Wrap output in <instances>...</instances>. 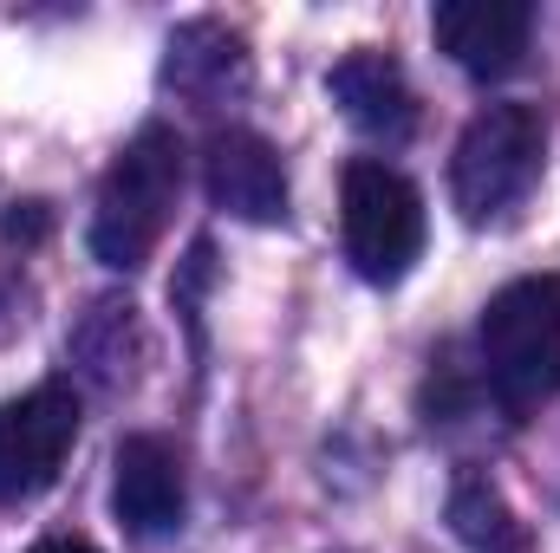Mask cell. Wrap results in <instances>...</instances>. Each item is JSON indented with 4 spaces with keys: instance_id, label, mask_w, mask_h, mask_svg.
<instances>
[{
    "instance_id": "5b68a950",
    "label": "cell",
    "mask_w": 560,
    "mask_h": 553,
    "mask_svg": "<svg viewBox=\"0 0 560 553\" xmlns=\"http://www.w3.org/2000/svg\"><path fill=\"white\" fill-rule=\"evenodd\" d=\"M79 443V391L33 385L0 404V502H33L59 482Z\"/></svg>"
},
{
    "instance_id": "52a82bcc",
    "label": "cell",
    "mask_w": 560,
    "mask_h": 553,
    "mask_svg": "<svg viewBox=\"0 0 560 553\" xmlns=\"http://www.w3.org/2000/svg\"><path fill=\"white\" fill-rule=\"evenodd\" d=\"M430 33L450 52V66H463L469 79H502L522 66V52L535 39V7H522V0H443L430 13Z\"/></svg>"
},
{
    "instance_id": "7a4b0ae2",
    "label": "cell",
    "mask_w": 560,
    "mask_h": 553,
    "mask_svg": "<svg viewBox=\"0 0 560 553\" xmlns=\"http://www.w3.org/2000/svg\"><path fill=\"white\" fill-rule=\"evenodd\" d=\"M176 196H183V138L170 125H143L98 183L92 255L105 268H118V274H138L156 255V242L170 235Z\"/></svg>"
},
{
    "instance_id": "8992f818",
    "label": "cell",
    "mask_w": 560,
    "mask_h": 553,
    "mask_svg": "<svg viewBox=\"0 0 560 553\" xmlns=\"http://www.w3.org/2000/svg\"><path fill=\"white\" fill-rule=\"evenodd\" d=\"M202 189L222 215L235 222H287V169H280V150L261 131H215L202 143Z\"/></svg>"
},
{
    "instance_id": "3957f363",
    "label": "cell",
    "mask_w": 560,
    "mask_h": 553,
    "mask_svg": "<svg viewBox=\"0 0 560 553\" xmlns=\"http://www.w3.org/2000/svg\"><path fill=\"white\" fill-rule=\"evenodd\" d=\"M541 163H548V125L535 105H482L450 156V202L469 228H489V222H509L535 183H541Z\"/></svg>"
},
{
    "instance_id": "277c9868",
    "label": "cell",
    "mask_w": 560,
    "mask_h": 553,
    "mask_svg": "<svg viewBox=\"0 0 560 553\" xmlns=\"http://www.w3.org/2000/svg\"><path fill=\"white\" fill-rule=\"evenodd\" d=\"M339 235L352 274L372 286H398L423 255V196L418 183L378 156L346 163L339 176Z\"/></svg>"
},
{
    "instance_id": "9c48e42d",
    "label": "cell",
    "mask_w": 560,
    "mask_h": 553,
    "mask_svg": "<svg viewBox=\"0 0 560 553\" xmlns=\"http://www.w3.org/2000/svg\"><path fill=\"white\" fill-rule=\"evenodd\" d=\"M326 92L339 98V111L378 143H405L418 131V92L405 79V66L392 52H346L326 72Z\"/></svg>"
},
{
    "instance_id": "ba28073f",
    "label": "cell",
    "mask_w": 560,
    "mask_h": 553,
    "mask_svg": "<svg viewBox=\"0 0 560 553\" xmlns=\"http://www.w3.org/2000/svg\"><path fill=\"white\" fill-rule=\"evenodd\" d=\"M112 508L138 541H163L183 528L189 489H183V456L163 436H125L112 456Z\"/></svg>"
},
{
    "instance_id": "30bf717a",
    "label": "cell",
    "mask_w": 560,
    "mask_h": 553,
    "mask_svg": "<svg viewBox=\"0 0 560 553\" xmlns=\"http://www.w3.org/2000/svg\"><path fill=\"white\" fill-rule=\"evenodd\" d=\"M450 534H456L463 553H535L528 521H522V515L509 508V495H502L489 475H476V469H463L456 489H450Z\"/></svg>"
},
{
    "instance_id": "7c38bea8",
    "label": "cell",
    "mask_w": 560,
    "mask_h": 553,
    "mask_svg": "<svg viewBox=\"0 0 560 553\" xmlns=\"http://www.w3.org/2000/svg\"><path fill=\"white\" fill-rule=\"evenodd\" d=\"M33 553H98L92 541H72V534H59V541H39Z\"/></svg>"
},
{
    "instance_id": "8fae6325",
    "label": "cell",
    "mask_w": 560,
    "mask_h": 553,
    "mask_svg": "<svg viewBox=\"0 0 560 553\" xmlns=\"http://www.w3.org/2000/svg\"><path fill=\"white\" fill-rule=\"evenodd\" d=\"M163 79H170L176 92L202 98V92H215L222 79H242V39H235L229 26H215V20H189V26L170 39Z\"/></svg>"
},
{
    "instance_id": "6da1fadb",
    "label": "cell",
    "mask_w": 560,
    "mask_h": 553,
    "mask_svg": "<svg viewBox=\"0 0 560 553\" xmlns=\"http://www.w3.org/2000/svg\"><path fill=\"white\" fill-rule=\"evenodd\" d=\"M482 385L509 423H528L560 398V274L509 280L476 326Z\"/></svg>"
}]
</instances>
